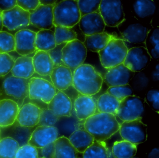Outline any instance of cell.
I'll use <instances>...</instances> for the list:
<instances>
[{
    "instance_id": "cell-1",
    "label": "cell",
    "mask_w": 159,
    "mask_h": 158,
    "mask_svg": "<svg viewBox=\"0 0 159 158\" xmlns=\"http://www.w3.org/2000/svg\"><path fill=\"white\" fill-rule=\"evenodd\" d=\"M120 125L115 115L98 112L85 120L84 126L95 140L105 141L119 131Z\"/></svg>"
},
{
    "instance_id": "cell-2",
    "label": "cell",
    "mask_w": 159,
    "mask_h": 158,
    "mask_svg": "<svg viewBox=\"0 0 159 158\" xmlns=\"http://www.w3.org/2000/svg\"><path fill=\"white\" fill-rule=\"evenodd\" d=\"M103 78L95 69L89 64H82L73 73V86L80 94L93 96L102 87Z\"/></svg>"
},
{
    "instance_id": "cell-3",
    "label": "cell",
    "mask_w": 159,
    "mask_h": 158,
    "mask_svg": "<svg viewBox=\"0 0 159 158\" xmlns=\"http://www.w3.org/2000/svg\"><path fill=\"white\" fill-rule=\"evenodd\" d=\"M152 27V24L141 22L133 17L128 16L117 27L121 35V39L126 46L130 44L134 45V47H145L147 34Z\"/></svg>"
},
{
    "instance_id": "cell-4",
    "label": "cell",
    "mask_w": 159,
    "mask_h": 158,
    "mask_svg": "<svg viewBox=\"0 0 159 158\" xmlns=\"http://www.w3.org/2000/svg\"><path fill=\"white\" fill-rule=\"evenodd\" d=\"M57 2L53 9L54 26L73 28L79 23L81 18L78 1L64 0Z\"/></svg>"
},
{
    "instance_id": "cell-5",
    "label": "cell",
    "mask_w": 159,
    "mask_h": 158,
    "mask_svg": "<svg viewBox=\"0 0 159 158\" xmlns=\"http://www.w3.org/2000/svg\"><path fill=\"white\" fill-rule=\"evenodd\" d=\"M127 52L122 39L112 36L106 47L98 53L102 66L107 69L123 63Z\"/></svg>"
},
{
    "instance_id": "cell-6",
    "label": "cell",
    "mask_w": 159,
    "mask_h": 158,
    "mask_svg": "<svg viewBox=\"0 0 159 158\" xmlns=\"http://www.w3.org/2000/svg\"><path fill=\"white\" fill-rule=\"evenodd\" d=\"M87 49L82 42L76 39L66 44L62 50L64 65L70 69L72 73L83 64L87 56Z\"/></svg>"
},
{
    "instance_id": "cell-7",
    "label": "cell",
    "mask_w": 159,
    "mask_h": 158,
    "mask_svg": "<svg viewBox=\"0 0 159 158\" xmlns=\"http://www.w3.org/2000/svg\"><path fill=\"white\" fill-rule=\"evenodd\" d=\"M144 109L145 104L142 98L130 96L120 102L115 116L122 121H134L141 118Z\"/></svg>"
},
{
    "instance_id": "cell-8",
    "label": "cell",
    "mask_w": 159,
    "mask_h": 158,
    "mask_svg": "<svg viewBox=\"0 0 159 158\" xmlns=\"http://www.w3.org/2000/svg\"><path fill=\"white\" fill-rule=\"evenodd\" d=\"M123 139L135 145L144 143L147 140V125L141 118L120 123L119 130Z\"/></svg>"
},
{
    "instance_id": "cell-9",
    "label": "cell",
    "mask_w": 159,
    "mask_h": 158,
    "mask_svg": "<svg viewBox=\"0 0 159 158\" xmlns=\"http://www.w3.org/2000/svg\"><path fill=\"white\" fill-rule=\"evenodd\" d=\"M99 12L106 26L110 27H117L125 19L120 0H102Z\"/></svg>"
},
{
    "instance_id": "cell-10",
    "label": "cell",
    "mask_w": 159,
    "mask_h": 158,
    "mask_svg": "<svg viewBox=\"0 0 159 158\" xmlns=\"http://www.w3.org/2000/svg\"><path fill=\"white\" fill-rule=\"evenodd\" d=\"M57 92L53 85L48 80L38 77L29 79V96L30 99H38L48 104Z\"/></svg>"
},
{
    "instance_id": "cell-11",
    "label": "cell",
    "mask_w": 159,
    "mask_h": 158,
    "mask_svg": "<svg viewBox=\"0 0 159 158\" xmlns=\"http://www.w3.org/2000/svg\"><path fill=\"white\" fill-rule=\"evenodd\" d=\"M29 79L10 76L3 81L2 87L5 94L18 100L19 108L29 96Z\"/></svg>"
},
{
    "instance_id": "cell-12",
    "label": "cell",
    "mask_w": 159,
    "mask_h": 158,
    "mask_svg": "<svg viewBox=\"0 0 159 158\" xmlns=\"http://www.w3.org/2000/svg\"><path fill=\"white\" fill-rule=\"evenodd\" d=\"M152 59L144 46L134 47L128 49L123 64L132 71L139 72L146 68Z\"/></svg>"
},
{
    "instance_id": "cell-13",
    "label": "cell",
    "mask_w": 159,
    "mask_h": 158,
    "mask_svg": "<svg viewBox=\"0 0 159 158\" xmlns=\"http://www.w3.org/2000/svg\"><path fill=\"white\" fill-rule=\"evenodd\" d=\"M157 9L154 1L152 0H135L129 4V16L138 20L152 24V18Z\"/></svg>"
},
{
    "instance_id": "cell-14",
    "label": "cell",
    "mask_w": 159,
    "mask_h": 158,
    "mask_svg": "<svg viewBox=\"0 0 159 158\" xmlns=\"http://www.w3.org/2000/svg\"><path fill=\"white\" fill-rule=\"evenodd\" d=\"M30 13L16 5L12 9L2 12L3 27L10 31L25 28L30 24Z\"/></svg>"
},
{
    "instance_id": "cell-15",
    "label": "cell",
    "mask_w": 159,
    "mask_h": 158,
    "mask_svg": "<svg viewBox=\"0 0 159 158\" xmlns=\"http://www.w3.org/2000/svg\"><path fill=\"white\" fill-rule=\"evenodd\" d=\"M36 33L29 29H23L15 33V50L17 54L21 56H29L37 51Z\"/></svg>"
},
{
    "instance_id": "cell-16",
    "label": "cell",
    "mask_w": 159,
    "mask_h": 158,
    "mask_svg": "<svg viewBox=\"0 0 159 158\" xmlns=\"http://www.w3.org/2000/svg\"><path fill=\"white\" fill-rule=\"evenodd\" d=\"M54 5L40 4L35 10L30 13V24L40 30L51 29L54 26L53 9Z\"/></svg>"
},
{
    "instance_id": "cell-17",
    "label": "cell",
    "mask_w": 159,
    "mask_h": 158,
    "mask_svg": "<svg viewBox=\"0 0 159 158\" xmlns=\"http://www.w3.org/2000/svg\"><path fill=\"white\" fill-rule=\"evenodd\" d=\"M58 138V130L55 126L39 125L32 133L28 144L37 148L43 147L54 142Z\"/></svg>"
},
{
    "instance_id": "cell-18",
    "label": "cell",
    "mask_w": 159,
    "mask_h": 158,
    "mask_svg": "<svg viewBox=\"0 0 159 158\" xmlns=\"http://www.w3.org/2000/svg\"><path fill=\"white\" fill-rule=\"evenodd\" d=\"M134 73L122 63L107 69L103 81L109 87L125 85L129 84Z\"/></svg>"
},
{
    "instance_id": "cell-19",
    "label": "cell",
    "mask_w": 159,
    "mask_h": 158,
    "mask_svg": "<svg viewBox=\"0 0 159 158\" xmlns=\"http://www.w3.org/2000/svg\"><path fill=\"white\" fill-rule=\"evenodd\" d=\"M72 107L79 120H86L97 113V100L93 96L80 94L72 103Z\"/></svg>"
},
{
    "instance_id": "cell-20",
    "label": "cell",
    "mask_w": 159,
    "mask_h": 158,
    "mask_svg": "<svg viewBox=\"0 0 159 158\" xmlns=\"http://www.w3.org/2000/svg\"><path fill=\"white\" fill-rule=\"evenodd\" d=\"M85 36L104 32L106 24L99 13H93L81 17L78 23Z\"/></svg>"
},
{
    "instance_id": "cell-21",
    "label": "cell",
    "mask_w": 159,
    "mask_h": 158,
    "mask_svg": "<svg viewBox=\"0 0 159 158\" xmlns=\"http://www.w3.org/2000/svg\"><path fill=\"white\" fill-rule=\"evenodd\" d=\"M50 77L51 82L58 91H65L73 85V73L66 66L54 68Z\"/></svg>"
},
{
    "instance_id": "cell-22",
    "label": "cell",
    "mask_w": 159,
    "mask_h": 158,
    "mask_svg": "<svg viewBox=\"0 0 159 158\" xmlns=\"http://www.w3.org/2000/svg\"><path fill=\"white\" fill-rule=\"evenodd\" d=\"M41 108L35 104L29 103L19 109L16 120L22 126L33 127L38 125Z\"/></svg>"
},
{
    "instance_id": "cell-23",
    "label": "cell",
    "mask_w": 159,
    "mask_h": 158,
    "mask_svg": "<svg viewBox=\"0 0 159 158\" xmlns=\"http://www.w3.org/2000/svg\"><path fill=\"white\" fill-rule=\"evenodd\" d=\"M47 108L57 117L70 116L72 109V101L64 92L58 91L48 104Z\"/></svg>"
},
{
    "instance_id": "cell-24",
    "label": "cell",
    "mask_w": 159,
    "mask_h": 158,
    "mask_svg": "<svg viewBox=\"0 0 159 158\" xmlns=\"http://www.w3.org/2000/svg\"><path fill=\"white\" fill-rule=\"evenodd\" d=\"M19 110L18 104L12 99L0 100V127H7L13 124Z\"/></svg>"
},
{
    "instance_id": "cell-25",
    "label": "cell",
    "mask_w": 159,
    "mask_h": 158,
    "mask_svg": "<svg viewBox=\"0 0 159 158\" xmlns=\"http://www.w3.org/2000/svg\"><path fill=\"white\" fill-rule=\"evenodd\" d=\"M35 72L41 76H50L54 64L48 52L37 50L32 57Z\"/></svg>"
},
{
    "instance_id": "cell-26",
    "label": "cell",
    "mask_w": 159,
    "mask_h": 158,
    "mask_svg": "<svg viewBox=\"0 0 159 158\" xmlns=\"http://www.w3.org/2000/svg\"><path fill=\"white\" fill-rule=\"evenodd\" d=\"M12 76L23 79H29L35 73L32 57L21 56L15 60L11 71Z\"/></svg>"
},
{
    "instance_id": "cell-27",
    "label": "cell",
    "mask_w": 159,
    "mask_h": 158,
    "mask_svg": "<svg viewBox=\"0 0 159 158\" xmlns=\"http://www.w3.org/2000/svg\"><path fill=\"white\" fill-rule=\"evenodd\" d=\"M68 139L78 152L82 153H83L95 140L92 135L84 129L75 131Z\"/></svg>"
},
{
    "instance_id": "cell-28",
    "label": "cell",
    "mask_w": 159,
    "mask_h": 158,
    "mask_svg": "<svg viewBox=\"0 0 159 158\" xmlns=\"http://www.w3.org/2000/svg\"><path fill=\"white\" fill-rule=\"evenodd\" d=\"M60 118L62 120L59 124L60 130H58V132L61 131L64 134L63 136L68 138L75 131L79 129H84V125L85 120H79L77 118L73 107L70 116Z\"/></svg>"
},
{
    "instance_id": "cell-29",
    "label": "cell",
    "mask_w": 159,
    "mask_h": 158,
    "mask_svg": "<svg viewBox=\"0 0 159 158\" xmlns=\"http://www.w3.org/2000/svg\"><path fill=\"white\" fill-rule=\"evenodd\" d=\"M112 35L104 31L101 33L85 36L83 43L87 50L99 52L106 47Z\"/></svg>"
},
{
    "instance_id": "cell-30",
    "label": "cell",
    "mask_w": 159,
    "mask_h": 158,
    "mask_svg": "<svg viewBox=\"0 0 159 158\" xmlns=\"http://www.w3.org/2000/svg\"><path fill=\"white\" fill-rule=\"evenodd\" d=\"M35 45L37 50L48 52L56 46L54 31L51 29L40 30L36 33Z\"/></svg>"
},
{
    "instance_id": "cell-31",
    "label": "cell",
    "mask_w": 159,
    "mask_h": 158,
    "mask_svg": "<svg viewBox=\"0 0 159 158\" xmlns=\"http://www.w3.org/2000/svg\"><path fill=\"white\" fill-rule=\"evenodd\" d=\"M83 158H115L111 148L105 141L94 140L93 143L83 153Z\"/></svg>"
},
{
    "instance_id": "cell-32",
    "label": "cell",
    "mask_w": 159,
    "mask_h": 158,
    "mask_svg": "<svg viewBox=\"0 0 159 158\" xmlns=\"http://www.w3.org/2000/svg\"><path fill=\"white\" fill-rule=\"evenodd\" d=\"M54 143L55 158H78V151L68 138L64 136L59 137Z\"/></svg>"
},
{
    "instance_id": "cell-33",
    "label": "cell",
    "mask_w": 159,
    "mask_h": 158,
    "mask_svg": "<svg viewBox=\"0 0 159 158\" xmlns=\"http://www.w3.org/2000/svg\"><path fill=\"white\" fill-rule=\"evenodd\" d=\"M120 103V101L116 98L108 93H105L97 100V113L102 112L115 115Z\"/></svg>"
},
{
    "instance_id": "cell-34",
    "label": "cell",
    "mask_w": 159,
    "mask_h": 158,
    "mask_svg": "<svg viewBox=\"0 0 159 158\" xmlns=\"http://www.w3.org/2000/svg\"><path fill=\"white\" fill-rule=\"evenodd\" d=\"M145 47L152 59L158 60L159 59V29L153 26L147 34Z\"/></svg>"
},
{
    "instance_id": "cell-35",
    "label": "cell",
    "mask_w": 159,
    "mask_h": 158,
    "mask_svg": "<svg viewBox=\"0 0 159 158\" xmlns=\"http://www.w3.org/2000/svg\"><path fill=\"white\" fill-rule=\"evenodd\" d=\"M137 145L123 140L114 142L111 147L115 158H133L137 152Z\"/></svg>"
},
{
    "instance_id": "cell-36",
    "label": "cell",
    "mask_w": 159,
    "mask_h": 158,
    "mask_svg": "<svg viewBox=\"0 0 159 158\" xmlns=\"http://www.w3.org/2000/svg\"><path fill=\"white\" fill-rule=\"evenodd\" d=\"M34 130L32 127L22 126L18 123L12 127L9 137L14 139L21 147L28 144Z\"/></svg>"
},
{
    "instance_id": "cell-37",
    "label": "cell",
    "mask_w": 159,
    "mask_h": 158,
    "mask_svg": "<svg viewBox=\"0 0 159 158\" xmlns=\"http://www.w3.org/2000/svg\"><path fill=\"white\" fill-rule=\"evenodd\" d=\"M151 78L144 70L135 72L134 76L128 84L135 93H141L146 91L150 82Z\"/></svg>"
},
{
    "instance_id": "cell-38",
    "label": "cell",
    "mask_w": 159,
    "mask_h": 158,
    "mask_svg": "<svg viewBox=\"0 0 159 158\" xmlns=\"http://www.w3.org/2000/svg\"><path fill=\"white\" fill-rule=\"evenodd\" d=\"M18 143L10 137L0 140V158H15L19 149Z\"/></svg>"
},
{
    "instance_id": "cell-39",
    "label": "cell",
    "mask_w": 159,
    "mask_h": 158,
    "mask_svg": "<svg viewBox=\"0 0 159 158\" xmlns=\"http://www.w3.org/2000/svg\"><path fill=\"white\" fill-rule=\"evenodd\" d=\"M55 37L57 45L68 43L77 39V33L71 28L54 26Z\"/></svg>"
},
{
    "instance_id": "cell-40",
    "label": "cell",
    "mask_w": 159,
    "mask_h": 158,
    "mask_svg": "<svg viewBox=\"0 0 159 158\" xmlns=\"http://www.w3.org/2000/svg\"><path fill=\"white\" fill-rule=\"evenodd\" d=\"M15 51L14 35L8 32H0V54H8Z\"/></svg>"
},
{
    "instance_id": "cell-41",
    "label": "cell",
    "mask_w": 159,
    "mask_h": 158,
    "mask_svg": "<svg viewBox=\"0 0 159 158\" xmlns=\"http://www.w3.org/2000/svg\"><path fill=\"white\" fill-rule=\"evenodd\" d=\"M101 0H79L78 7L81 17L91 13H99Z\"/></svg>"
},
{
    "instance_id": "cell-42",
    "label": "cell",
    "mask_w": 159,
    "mask_h": 158,
    "mask_svg": "<svg viewBox=\"0 0 159 158\" xmlns=\"http://www.w3.org/2000/svg\"><path fill=\"white\" fill-rule=\"evenodd\" d=\"M106 93L113 96L120 102L127 97L134 95V91L129 84L111 86L109 87Z\"/></svg>"
},
{
    "instance_id": "cell-43",
    "label": "cell",
    "mask_w": 159,
    "mask_h": 158,
    "mask_svg": "<svg viewBox=\"0 0 159 158\" xmlns=\"http://www.w3.org/2000/svg\"><path fill=\"white\" fill-rule=\"evenodd\" d=\"M59 117L56 115L52 111L47 108L41 109L39 121L38 125L43 126H55Z\"/></svg>"
},
{
    "instance_id": "cell-44",
    "label": "cell",
    "mask_w": 159,
    "mask_h": 158,
    "mask_svg": "<svg viewBox=\"0 0 159 158\" xmlns=\"http://www.w3.org/2000/svg\"><path fill=\"white\" fill-rule=\"evenodd\" d=\"M13 58L8 54H0V77L11 72L14 65Z\"/></svg>"
},
{
    "instance_id": "cell-45",
    "label": "cell",
    "mask_w": 159,
    "mask_h": 158,
    "mask_svg": "<svg viewBox=\"0 0 159 158\" xmlns=\"http://www.w3.org/2000/svg\"><path fill=\"white\" fill-rule=\"evenodd\" d=\"M67 43L56 45L53 49L48 51L54 64V68L60 66H65L62 59V50Z\"/></svg>"
},
{
    "instance_id": "cell-46",
    "label": "cell",
    "mask_w": 159,
    "mask_h": 158,
    "mask_svg": "<svg viewBox=\"0 0 159 158\" xmlns=\"http://www.w3.org/2000/svg\"><path fill=\"white\" fill-rule=\"evenodd\" d=\"M145 101L154 111L158 112L159 110V91L158 89L152 88L146 92Z\"/></svg>"
},
{
    "instance_id": "cell-47",
    "label": "cell",
    "mask_w": 159,
    "mask_h": 158,
    "mask_svg": "<svg viewBox=\"0 0 159 158\" xmlns=\"http://www.w3.org/2000/svg\"><path fill=\"white\" fill-rule=\"evenodd\" d=\"M15 158H39L37 148L29 144L20 147Z\"/></svg>"
},
{
    "instance_id": "cell-48",
    "label": "cell",
    "mask_w": 159,
    "mask_h": 158,
    "mask_svg": "<svg viewBox=\"0 0 159 158\" xmlns=\"http://www.w3.org/2000/svg\"><path fill=\"white\" fill-rule=\"evenodd\" d=\"M39 158H55V143H50L43 147L37 148Z\"/></svg>"
},
{
    "instance_id": "cell-49",
    "label": "cell",
    "mask_w": 159,
    "mask_h": 158,
    "mask_svg": "<svg viewBox=\"0 0 159 158\" xmlns=\"http://www.w3.org/2000/svg\"><path fill=\"white\" fill-rule=\"evenodd\" d=\"M16 3L19 7L30 13L39 7L40 2L39 0H17Z\"/></svg>"
},
{
    "instance_id": "cell-50",
    "label": "cell",
    "mask_w": 159,
    "mask_h": 158,
    "mask_svg": "<svg viewBox=\"0 0 159 158\" xmlns=\"http://www.w3.org/2000/svg\"><path fill=\"white\" fill-rule=\"evenodd\" d=\"M16 5V0H0V10L2 12L11 10Z\"/></svg>"
},
{
    "instance_id": "cell-51",
    "label": "cell",
    "mask_w": 159,
    "mask_h": 158,
    "mask_svg": "<svg viewBox=\"0 0 159 158\" xmlns=\"http://www.w3.org/2000/svg\"><path fill=\"white\" fill-rule=\"evenodd\" d=\"M150 78L152 81L157 82L159 80V63L157 61L155 63V65L153 67L150 74Z\"/></svg>"
},
{
    "instance_id": "cell-52",
    "label": "cell",
    "mask_w": 159,
    "mask_h": 158,
    "mask_svg": "<svg viewBox=\"0 0 159 158\" xmlns=\"http://www.w3.org/2000/svg\"><path fill=\"white\" fill-rule=\"evenodd\" d=\"M148 158H159V150L158 148H154L148 155Z\"/></svg>"
},
{
    "instance_id": "cell-53",
    "label": "cell",
    "mask_w": 159,
    "mask_h": 158,
    "mask_svg": "<svg viewBox=\"0 0 159 158\" xmlns=\"http://www.w3.org/2000/svg\"><path fill=\"white\" fill-rule=\"evenodd\" d=\"M57 1H53V0H41L39 1L40 4L42 5H54L55 4Z\"/></svg>"
},
{
    "instance_id": "cell-54",
    "label": "cell",
    "mask_w": 159,
    "mask_h": 158,
    "mask_svg": "<svg viewBox=\"0 0 159 158\" xmlns=\"http://www.w3.org/2000/svg\"><path fill=\"white\" fill-rule=\"evenodd\" d=\"M3 19H2V12L0 10V32L3 29Z\"/></svg>"
},
{
    "instance_id": "cell-55",
    "label": "cell",
    "mask_w": 159,
    "mask_h": 158,
    "mask_svg": "<svg viewBox=\"0 0 159 158\" xmlns=\"http://www.w3.org/2000/svg\"><path fill=\"white\" fill-rule=\"evenodd\" d=\"M133 158H137V157H133Z\"/></svg>"
},
{
    "instance_id": "cell-56",
    "label": "cell",
    "mask_w": 159,
    "mask_h": 158,
    "mask_svg": "<svg viewBox=\"0 0 159 158\" xmlns=\"http://www.w3.org/2000/svg\"></svg>"
}]
</instances>
